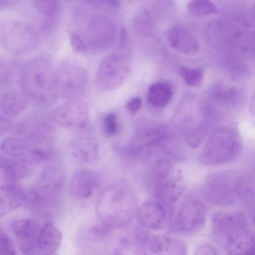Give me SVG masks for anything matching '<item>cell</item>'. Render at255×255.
I'll return each mask as SVG.
<instances>
[{
	"label": "cell",
	"instance_id": "1",
	"mask_svg": "<svg viewBox=\"0 0 255 255\" xmlns=\"http://www.w3.org/2000/svg\"><path fill=\"white\" fill-rule=\"evenodd\" d=\"M19 83L27 98L41 106L52 105L59 96L57 69L48 54L28 60L22 69Z\"/></svg>",
	"mask_w": 255,
	"mask_h": 255
},
{
	"label": "cell",
	"instance_id": "2",
	"mask_svg": "<svg viewBox=\"0 0 255 255\" xmlns=\"http://www.w3.org/2000/svg\"><path fill=\"white\" fill-rule=\"evenodd\" d=\"M77 8L74 17L80 31L74 32L83 40L87 51L99 52L109 48L117 36V26L115 20L109 15L90 11L87 7L86 9L83 6Z\"/></svg>",
	"mask_w": 255,
	"mask_h": 255
},
{
	"label": "cell",
	"instance_id": "3",
	"mask_svg": "<svg viewBox=\"0 0 255 255\" xmlns=\"http://www.w3.org/2000/svg\"><path fill=\"white\" fill-rule=\"evenodd\" d=\"M130 69L129 41L119 42L117 50L104 57L99 63L95 77V85L101 91L114 90L126 81Z\"/></svg>",
	"mask_w": 255,
	"mask_h": 255
},
{
	"label": "cell",
	"instance_id": "4",
	"mask_svg": "<svg viewBox=\"0 0 255 255\" xmlns=\"http://www.w3.org/2000/svg\"><path fill=\"white\" fill-rule=\"evenodd\" d=\"M240 141L238 133L229 127H220L211 134L200 155L204 164L217 165L232 161L238 155Z\"/></svg>",
	"mask_w": 255,
	"mask_h": 255
},
{
	"label": "cell",
	"instance_id": "5",
	"mask_svg": "<svg viewBox=\"0 0 255 255\" xmlns=\"http://www.w3.org/2000/svg\"><path fill=\"white\" fill-rule=\"evenodd\" d=\"M40 41L39 31L33 25L22 21L7 20L0 28L1 46L14 55H24L34 51Z\"/></svg>",
	"mask_w": 255,
	"mask_h": 255
},
{
	"label": "cell",
	"instance_id": "6",
	"mask_svg": "<svg viewBox=\"0 0 255 255\" xmlns=\"http://www.w3.org/2000/svg\"><path fill=\"white\" fill-rule=\"evenodd\" d=\"M1 150L9 156L25 164L41 162L50 152L48 139L41 134H32L23 138L9 137L1 144Z\"/></svg>",
	"mask_w": 255,
	"mask_h": 255
},
{
	"label": "cell",
	"instance_id": "7",
	"mask_svg": "<svg viewBox=\"0 0 255 255\" xmlns=\"http://www.w3.org/2000/svg\"><path fill=\"white\" fill-rule=\"evenodd\" d=\"M206 216L205 207L201 200L188 198L171 215L170 228L172 232L183 236L195 235L204 228Z\"/></svg>",
	"mask_w": 255,
	"mask_h": 255
},
{
	"label": "cell",
	"instance_id": "8",
	"mask_svg": "<svg viewBox=\"0 0 255 255\" xmlns=\"http://www.w3.org/2000/svg\"><path fill=\"white\" fill-rule=\"evenodd\" d=\"M59 95L68 101L80 100L88 85L87 71L80 64L70 60L57 68Z\"/></svg>",
	"mask_w": 255,
	"mask_h": 255
},
{
	"label": "cell",
	"instance_id": "9",
	"mask_svg": "<svg viewBox=\"0 0 255 255\" xmlns=\"http://www.w3.org/2000/svg\"><path fill=\"white\" fill-rule=\"evenodd\" d=\"M131 189L121 183H113L104 189L98 201V211L110 217L127 216L134 207Z\"/></svg>",
	"mask_w": 255,
	"mask_h": 255
},
{
	"label": "cell",
	"instance_id": "10",
	"mask_svg": "<svg viewBox=\"0 0 255 255\" xmlns=\"http://www.w3.org/2000/svg\"><path fill=\"white\" fill-rule=\"evenodd\" d=\"M247 215L237 210H220L212 217V233L216 241L221 244L229 235L250 226Z\"/></svg>",
	"mask_w": 255,
	"mask_h": 255
},
{
	"label": "cell",
	"instance_id": "11",
	"mask_svg": "<svg viewBox=\"0 0 255 255\" xmlns=\"http://www.w3.org/2000/svg\"><path fill=\"white\" fill-rule=\"evenodd\" d=\"M56 122L67 128H83L89 117L87 105L80 100L68 101L53 113Z\"/></svg>",
	"mask_w": 255,
	"mask_h": 255
},
{
	"label": "cell",
	"instance_id": "12",
	"mask_svg": "<svg viewBox=\"0 0 255 255\" xmlns=\"http://www.w3.org/2000/svg\"><path fill=\"white\" fill-rule=\"evenodd\" d=\"M100 179L93 170L81 169L73 175L69 186V191L76 199L85 200L92 197L99 187Z\"/></svg>",
	"mask_w": 255,
	"mask_h": 255
},
{
	"label": "cell",
	"instance_id": "13",
	"mask_svg": "<svg viewBox=\"0 0 255 255\" xmlns=\"http://www.w3.org/2000/svg\"><path fill=\"white\" fill-rule=\"evenodd\" d=\"M221 245L228 255H255L254 231L250 226L237 231L228 236Z\"/></svg>",
	"mask_w": 255,
	"mask_h": 255
},
{
	"label": "cell",
	"instance_id": "14",
	"mask_svg": "<svg viewBox=\"0 0 255 255\" xmlns=\"http://www.w3.org/2000/svg\"><path fill=\"white\" fill-rule=\"evenodd\" d=\"M166 206L159 201H149L144 203L137 212L138 219L146 228L159 231L167 224L168 214Z\"/></svg>",
	"mask_w": 255,
	"mask_h": 255
},
{
	"label": "cell",
	"instance_id": "15",
	"mask_svg": "<svg viewBox=\"0 0 255 255\" xmlns=\"http://www.w3.org/2000/svg\"><path fill=\"white\" fill-rule=\"evenodd\" d=\"M230 177L228 175L217 177L208 185L209 198L216 204L227 206L235 201L238 181L233 182Z\"/></svg>",
	"mask_w": 255,
	"mask_h": 255
},
{
	"label": "cell",
	"instance_id": "16",
	"mask_svg": "<svg viewBox=\"0 0 255 255\" xmlns=\"http://www.w3.org/2000/svg\"><path fill=\"white\" fill-rule=\"evenodd\" d=\"M150 251L157 255H187L185 242L177 237L156 235L148 240Z\"/></svg>",
	"mask_w": 255,
	"mask_h": 255
},
{
	"label": "cell",
	"instance_id": "17",
	"mask_svg": "<svg viewBox=\"0 0 255 255\" xmlns=\"http://www.w3.org/2000/svg\"><path fill=\"white\" fill-rule=\"evenodd\" d=\"M12 230L21 251L26 255L31 254L37 245L39 235L34 222L29 219L17 220L12 224Z\"/></svg>",
	"mask_w": 255,
	"mask_h": 255
},
{
	"label": "cell",
	"instance_id": "18",
	"mask_svg": "<svg viewBox=\"0 0 255 255\" xmlns=\"http://www.w3.org/2000/svg\"><path fill=\"white\" fill-rule=\"evenodd\" d=\"M167 39L173 48L182 53L194 54L199 49L198 42L195 35L182 26L171 27L168 31Z\"/></svg>",
	"mask_w": 255,
	"mask_h": 255
},
{
	"label": "cell",
	"instance_id": "19",
	"mask_svg": "<svg viewBox=\"0 0 255 255\" xmlns=\"http://www.w3.org/2000/svg\"><path fill=\"white\" fill-rule=\"evenodd\" d=\"M27 200V195L19 186L7 184L0 187V217L19 207Z\"/></svg>",
	"mask_w": 255,
	"mask_h": 255
},
{
	"label": "cell",
	"instance_id": "20",
	"mask_svg": "<svg viewBox=\"0 0 255 255\" xmlns=\"http://www.w3.org/2000/svg\"><path fill=\"white\" fill-rule=\"evenodd\" d=\"M74 156L84 162H91L99 157V145L96 139L92 136L86 134L75 137L71 144Z\"/></svg>",
	"mask_w": 255,
	"mask_h": 255
},
{
	"label": "cell",
	"instance_id": "21",
	"mask_svg": "<svg viewBox=\"0 0 255 255\" xmlns=\"http://www.w3.org/2000/svg\"><path fill=\"white\" fill-rule=\"evenodd\" d=\"M28 104V98L22 92L11 90L2 97L0 106L6 115L14 116L24 111Z\"/></svg>",
	"mask_w": 255,
	"mask_h": 255
},
{
	"label": "cell",
	"instance_id": "22",
	"mask_svg": "<svg viewBox=\"0 0 255 255\" xmlns=\"http://www.w3.org/2000/svg\"><path fill=\"white\" fill-rule=\"evenodd\" d=\"M61 241L60 231L52 224H46L39 231L37 246L42 252L51 253L57 250Z\"/></svg>",
	"mask_w": 255,
	"mask_h": 255
},
{
	"label": "cell",
	"instance_id": "23",
	"mask_svg": "<svg viewBox=\"0 0 255 255\" xmlns=\"http://www.w3.org/2000/svg\"><path fill=\"white\" fill-rule=\"evenodd\" d=\"M0 171L9 181H17L26 177L28 173L26 164L10 156L0 155Z\"/></svg>",
	"mask_w": 255,
	"mask_h": 255
},
{
	"label": "cell",
	"instance_id": "24",
	"mask_svg": "<svg viewBox=\"0 0 255 255\" xmlns=\"http://www.w3.org/2000/svg\"><path fill=\"white\" fill-rule=\"evenodd\" d=\"M172 95V91L168 84L163 82L157 81L149 86L147 100L152 106L162 108L168 104Z\"/></svg>",
	"mask_w": 255,
	"mask_h": 255
},
{
	"label": "cell",
	"instance_id": "25",
	"mask_svg": "<svg viewBox=\"0 0 255 255\" xmlns=\"http://www.w3.org/2000/svg\"><path fill=\"white\" fill-rule=\"evenodd\" d=\"M34 4L38 11L45 19L57 18L59 9L58 1L55 0H36Z\"/></svg>",
	"mask_w": 255,
	"mask_h": 255
},
{
	"label": "cell",
	"instance_id": "26",
	"mask_svg": "<svg viewBox=\"0 0 255 255\" xmlns=\"http://www.w3.org/2000/svg\"><path fill=\"white\" fill-rule=\"evenodd\" d=\"M189 11L198 16L208 15L216 12V7L211 1L206 0H192L188 5Z\"/></svg>",
	"mask_w": 255,
	"mask_h": 255
},
{
	"label": "cell",
	"instance_id": "27",
	"mask_svg": "<svg viewBox=\"0 0 255 255\" xmlns=\"http://www.w3.org/2000/svg\"><path fill=\"white\" fill-rule=\"evenodd\" d=\"M237 197L240 199L248 201L254 198V179L252 177L245 176L239 179L237 186Z\"/></svg>",
	"mask_w": 255,
	"mask_h": 255
},
{
	"label": "cell",
	"instance_id": "28",
	"mask_svg": "<svg viewBox=\"0 0 255 255\" xmlns=\"http://www.w3.org/2000/svg\"><path fill=\"white\" fill-rule=\"evenodd\" d=\"M179 72L187 85L191 87H198L201 84L203 74L201 70L181 66L179 68Z\"/></svg>",
	"mask_w": 255,
	"mask_h": 255
},
{
	"label": "cell",
	"instance_id": "29",
	"mask_svg": "<svg viewBox=\"0 0 255 255\" xmlns=\"http://www.w3.org/2000/svg\"><path fill=\"white\" fill-rule=\"evenodd\" d=\"M0 255H18L10 238L0 228Z\"/></svg>",
	"mask_w": 255,
	"mask_h": 255
},
{
	"label": "cell",
	"instance_id": "30",
	"mask_svg": "<svg viewBox=\"0 0 255 255\" xmlns=\"http://www.w3.org/2000/svg\"><path fill=\"white\" fill-rule=\"evenodd\" d=\"M103 126L105 132L109 135L115 134L118 130L116 115L114 113L108 114L104 118Z\"/></svg>",
	"mask_w": 255,
	"mask_h": 255
},
{
	"label": "cell",
	"instance_id": "31",
	"mask_svg": "<svg viewBox=\"0 0 255 255\" xmlns=\"http://www.w3.org/2000/svg\"><path fill=\"white\" fill-rule=\"evenodd\" d=\"M70 42L73 50L77 53L82 54L88 51L83 40L78 34L74 31L70 33Z\"/></svg>",
	"mask_w": 255,
	"mask_h": 255
},
{
	"label": "cell",
	"instance_id": "32",
	"mask_svg": "<svg viewBox=\"0 0 255 255\" xmlns=\"http://www.w3.org/2000/svg\"><path fill=\"white\" fill-rule=\"evenodd\" d=\"M8 61L0 55V85L7 84L11 76V68Z\"/></svg>",
	"mask_w": 255,
	"mask_h": 255
},
{
	"label": "cell",
	"instance_id": "33",
	"mask_svg": "<svg viewBox=\"0 0 255 255\" xmlns=\"http://www.w3.org/2000/svg\"><path fill=\"white\" fill-rule=\"evenodd\" d=\"M141 104V99L139 97H136L132 98L127 103L126 108L130 113L134 114L140 109Z\"/></svg>",
	"mask_w": 255,
	"mask_h": 255
},
{
	"label": "cell",
	"instance_id": "34",
	"mask_svg": "<svg viewBox=\"0 0 255 255\" xmlns=\"http://www.w3.org/2000/svg\"><path fill=\"white\" fill-rule=\"evenodd\" d=\"M194 255H219V254L213 246L206 244L200 246Z\"/></svg>",
	"mask_w": 255,
	"mask_h": 255
},
{
	"label": "cell",
	"instance_id": "35",
	"mask_svg": "<svg viewBox=\"0 0 255 255\" xmlns=\"http://www.w3.org/2000/svg\"><path fill=\"white\" fill-rule=\"evenodd\" d=\"M11 123L9 120L0 114V136L10 128Z\"/></svg>",
	"mask_w": 255,
	"mask_h": 255
},
{
	"label": "cell",
	"instance_id": "36",
	"mask_svg": "<svg viewBox=\"0 0 255 255\" xmlns=\"http://www.w3.org/2000/svg\"><path fill=\"white\" fill-rule=\"evenodd\" d=\"M19 3V0H0V12L13 8Z\"/></svg>",
	"mask_w": 255,
	"mask_h": 255
},
{
	"label": "cell",
	"instance_id": "37",
	"mask_svg": "<svg viewBox=\"0 0 255 255\" xmlns=\"http://www.w3.org/2000/svg\"><path fill=\"white\" fill-rule=\"evenodd\" d=\"M136 255H147L146 253L143 252L138 253Z\"/></svg>",
	"mask_w": 255,
	"mask_h": 255
}]
</instances>
